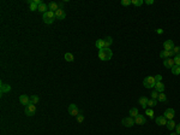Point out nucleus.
Returning <instances> with one entry per match:
<instances>
[{
    "mask_svg": "<svg viewBox=\"0 0 180 135\" xmlns=\"http://www.w3.org/2000/svg\"><path fill=\"white\" fill-rule=\"evenodd\" d=\"M112 57H113V52L111 48L103 47V48H101V50H99V58L101 60H103V62L109 60Z\"/></svg>",
    "mask_w": 180,
    "mask_h": 135,
    "instance_id": "nucleus-1",
    "label": "nucleus"
},
{
    "mask_svg": "<svg viewBox=\"0 0 180 135\" xmlns=\"http://www.w3.org/2000/svg\"><path fill=\"white\" fill-rule=\"evenodd\" d=\"M55 18V12H52V11H47V12L43 13V22L46 24H52L54 22Z\"/></svg>",
    "mask_w": 180,
    "mask_h": 135,
    "instance_id": "nucleus-2",
    "label": "nucleus"
},
{
    "mask_svg": "<svg viewBox=\"0 0 180 135\" xmlns=\"http://www.w3.org/2000/svg\"><path fill=\"white\" fill-rule=\"evenodd\" d=\"M155 85H156V81L154 76H146L145 79L143 80V86L145 88H154Z\"/></svg>",
    "mask_w": 180,
    "mask_h": 135,
    "instance_id": "nucleus-3",
    "label": "nucleus"
},
{
    "mask_svg": "<svg viewBox=\"0 0 180 135\" xmlns=\"http://www.w3.org/2000/svg\"><path fill=\"white\" fill-rule=\"evenodd\" d=\"M24 112H25V115H27V116H34L35 112H36V105L30 103L29 105H27V106H25Z\"/></svg>",
    "mask_w": 180,
    "mask_h": 135,
    "instance_id": "nucleus-4",
    "label": "nucleus"
},
{
    "mask_svg": "<svg viewBox=\"0 0 180 135\" xmlns=\"http://www.w3.org/2000/svg\"><path fill=\"white\" fill-rule=\"evenodd\" d=\"M121 123H123V126L127 127V128H131L132 126L136 124V123H134V118H132V117H125V118H123Z\"/></svg>",
    "mask_w": 180,
    "mask_h": 135,
    "instance_id": "nucleus-5",
    "label": "nucleus"
},
{
    "mask_svg": "<svg viewBox=\"0 0 180 135\" xmlns=\"http://www.w3.org/2000/svg\"><path fill=\"white\" fill-rule=\"evenodd\" d=\"M68 113H70L71 116H76V117L79 115V110H78V107L76 106L75 104H71V105L68 106Z\"/></svg>",
    "mask_w": 180,
    "mask_h": 135,
    "instance_id": "nucleus-6",
    "label": "nucleus"
},
{
    "mask_svg": "<svg viewBox=\"0 0 180 135\" xmlns=\"http://www.w3.org/2000/svg\"><path fill=\"white\" fill-rule=\"evenodd\" d=\"M174 115H175V111H174V109H167V110L165 111V113H163V116L166 117V119L167 121H171V119L174 118Z\"/></svg>",
    "mask_w": 180,
    "mask_h": 135,
    "instance_id": "nucleus-7",
    "label": "nucleus"
},
{
    "mask_svg": "<svg viewBox=\"0 0 180 135\" xmlns=\"http://www.w3.org/2000/svg\"><path fill=\"white\" fill-rule=\"evenodd\" d=\"M172 56H175V54H174V52H173V50L172 51H161V52H160V57H161V58H163V59H167V58H171Z\"/></svg>",
    "mask_w": 180,
    "mask_h": 135,
    "instance_id": "nucleus-8",
    "label": "nucleus"
},
{
    "mask_svg": "<svg viewBox=\"0 0 180 135\" xmlns=\"http://www.w3.org/2000/svg\"><path fill=\"white\" fill-rule=\"evenodd\" d=\"M174 48V42L172 40H167L163 42V50L165 51H172Z\"/></svg>",
    "mask_w": 180,
    "mask_h": 135,
    "instance_id": "nucleus-9",
    "label": "nucleus"
},
{
    "mask_svg": "<svg viewBox=\"0 0 180 135\" xmlns=\"http://www.w3.org/2000/svg\"><path fill=\"white\" fill-rule=\"evenodd\" d=\"M155 122H156L157 126H166L168 121L166 119L165 116H158V117H156V118H155Z\"/></svg>",
    "mask_w": 180,
    "mask_h": 135,
    "instance_id": "nucleus-10",
    "label": "nucleus"
},
{
    "mask_svg": "<svg viewBox=\"0 0 180 135\" xmlns=\"http://www.w3.org/2000/svg\"><path fill=\"white\" fill-rule=\"evenodd\" d=\"M65 17H66L65 10L59 9V10H56L55 11V18L56 19H65Z\"/></svg>",
    "mask_w": 180,
    "mask_h": 135,
    "instance_id": "nucleus-11",
    "label": "nucleus"
},
{
    "mask_svg": "<svg viewBox=\"0 0 180 135\" xmlns=\"http://www.w3.org/2000/svg\"><path fill=\"white\" fill-rule=\"evenodd\" d=\"M163 65H165L166 68H168V69H172V68L175 65L174 59H173V58H167V59H165V60H163Z\"/></svg>",
    "mask_w": 180,
    "mask_h": 135,
    "instance_id": "nucleus-12",
    "label": "nucleus"
},
{
    "mask_svg": "<svg viewBox=\"0 0 180 135\" xmlns=\"http://www.w3.org/2000/svg\"><path fill=\"white\" fill-rule=\"evenodd\" d=\"M19 101H21V104H23V105H29L30 104V97H28V95L25 94H22L21 97H19Z\"/></svg>",
    "mask_w": 180,
    "mask_h": 135,
    "instance_id": "nucleus-13",
    "label": "nucleus"
},
{
    "mask_svg": "<svg viewBox=\"0 0 180 135\" xmlns=\"http://www.w3.org/2000/svg\"><path fill=\"white\" fill-rule=\"evenodd\" d=\"M146 122V119L144 116H142V115H138V116L134 118V123L136 124H139V126H142V124H144V123Z\"/></svg>",
    "mask_w": 180,
    "mask_h": 135,
    "instance_id": "nucleus-14",
    "label": "nucleus"
},
{
    "mask_svg": "<svg viewBox=\"0 0 180 135\" xmlns=\"http://www.w3.org/2000/svg\"><path fill=\"white\" fill-rule=\"evenodd\" d=\"M48 10L52 11V12H55L56 10H59V4L54 3V1H50V3L48 4Z\"/></svg>",
    "mask_w": 180,
    "mask_h": 135,
    "instance_id": "nucleus-15",
    "label": "nucleus"
},
{
    "mask_svg": "<svg viewBox=\"0 0 180 135\" xmlns=\"http://www.w3.org/2000/svg\"><path fill=\"white\" fill-rule=\"evenodd\" d=\"M154 88H155V91L158 92V93H163V91H165V85L162 82H156V85Z\"/></svg>",
    "mask_w": 180,
    "mask_h": 135,
    "instance_id": "nucleus-16",
    "label": "nucleus"
},
{
    "mask_svg": "<svg viewBox=\"0 0 180 135\" xmlns=\"http://www.w3.org/2000/svg\"><path fill=\"white\" fill-rule=\"evenodd\" d=\"M10 91H11V86L10 85H5V83L0 85V92L1 93H9Z\"/></svg>",
    "mask_w": 180,
    "mask_h": 135,
    "instance_id": "nucleus-17",
    "label": "nucleus"
},
{
    "mask_svg": "<svg viewBox=\"0 0 180 135\" xmlns=\"http://www.w3.org/2000/svg\"><path fill=\"white\" fill-rule=\"evenodd\" d=\"M148 100H149V99H148V98L146 97H142V98H139V104L140 105H142V107L143 109H146V106H148Z\"/></svg>",
    "mask_w": 180,
    "mask_h": 135,
    "instance_id": "nucleus-18",
    "label": "nucleus"
},
{
    "mask_svg": "<svg viewBox=\"0 0 180 135\" xmlns=\"http://www.w3.org/2000/svg\"><path fill=\"white\" fill-rule=\"evenodd\" d=\"M28 4H29V10L30 11H36L38 9V6L34 3V0H28Z\"/></svg>",
    "mask_w": 180,
    "mask_h": 135,
    "instance_id": "nucleus-19",
    "label": "nucleus"
},
{
    "mask_svg": "<svg viewBox=\"0 0 180 135\" xmlns=\"http://www.w3.org/2000/svg\"><path fill=\"white\" fill-rule=\"evenodd\" d=\"M37 11H40V12H42V13L47 12V11H49V10H48V5H46L44 3H42L41 5H38Z\"/></svg>",
    "mask_w": 180,
    "mask_h": 135,
    "instance_id": "nucleus-20",
    "label": "nucleus"
},
{
    "mask_svg": "<svg viewBox=\"0 0 180 135\" xmlns=\"http://www.w3.org/2000/svg\"><path fill=\"white\" fill-rule=\"evenodd\" d=\"M103 41H105V47L109 48L111 47V45L113 44V39L111 38V36H107V38L103 39Z\"/></svg>",
    "mask_w": 180,
    "mask_h": 135,
    "instance_id": "nucleus-21",
    "label": "nucleus"
},
{
    "mask_svg": "<svg viewBox=\"0 0 180 135\" xmlns=\"http://www.w3.org/2000/svg\"><path fill=\"white\" fill-rule=\"evenodd\" d=\"M138 115H139V112H138V109H137V107H132L130 110V116L132 117V118H136Z\"/></svg>",
    "mask_w": 180,
    "mask_h": 135,
    "instance_id": "nucleus-22",
    "label": "nucleus"
},
{
    "mask_svg": "<svg viewBox=\"0 0 180 135\" xmlns=\"http://www.w3.org/2000/svg\"><path fill=\"white\" fill-rule=\"evenodd\" d=\"M95 46H96V48H99V50H101V48L105 47V41H103V39L97 40L96 42H95Z\"/></svg>",
    "mask_w": 180,
    "mask_h": 135,
    "instance_id": "nucleus-23",
    "label": "nucleus"
},
{
    "mask_svg": "<svg viewBox=\"0 0 180 135\" xmlns=\"http://www.w3.org/2000/svg\"><path fill=\"white\" fill-rule=\"evenodd\" d=\"M171 71H172L173 75H180V66L179 65H174L171 69Z\"/></svg>",
    "mask_w": 180,
    "mask_h": 135,
    "instance_id": "nucleus-24",
    "label": "nucleus"
},
{
    "mask_svg": "<svg viewBox=\"0 0 180 135\" xmlns=\"http://www.w3.org/2000/svg\"><path fill=\"white\" fill-rule=\"evenodd\" d=\"M166 126H167V128L169 129V130H172V129H174L175 127H177V124H175V122H174L173 119H171V121H168V122H167Z\"/></svg>",
    "mask_w": 180,
    "mask_h": 135,
    "instance_id": "nucleus-25",
    "label": "nucleus"
},
{
    "mask_svg": "<svg viewBox=\"0 0 180 135\" xmlns=\"http://www.w3.org/2000/svg\"><path fill=\"white\" fill-rule=\"evenodd\" d=\"M157 100H158V101H161V103H166V101H167V97H166L165 93H158Z\"/></svg>",
    "mask_w": 180,
    "mask_h": 135,
    "instance_id": "nucleus-26",
    "label": "nucleus"
},
{
    "mask_svg": "<svg viewBox=\"0 0 180 135\" xmlns=\"http://www.w3.org/2000/svg\"><path fill=\"white\" fill-rule=\"evenodd\" d=\"M65 60L66 62H73L75 60V57H73V54L72 53H65Z\"/></svg>",
    "mask_w": 180,
    "mask_h": 135,
    "instance_id": "nucleus-27",
    "label": "nucleus"
},
{
    "mask_svg": "<svg viewBox=\"0 0 180 135\" xmlns=\"http://www.w3.org/2000/svg\"><path fill=\"white\" fill-rule=\"evenodd\" d=\"M156 105H157V100H156V99H149V100H148V106H149L150 109L156 106Z\"/></svg>",
    "mask_w": 180,
    "mask_h": 135,
    "instance_id": "nucleus-28",
    "label": "nucleus"
},
{
    "mask_svg": "<svg viewBox=\"0 0 180 135\" xmlns=\"http://www.w3.org/2000/svg\"><path fill=\"white\" fill-rule=\"evenodd\" d=\"M38 100H40V98H38L37 95H31L30 97V103L31 104H35V105H36V104L38 103Z\"/></svg>",
    "mask_w": 180,
    "mask_h": 135,
    "instance_id": "nucleus-29",
    "label": "nucleus"
},
{
    "mask_svg": "<svg viewBox=\"0 0 180 135\" xmlns=\"http://www.w3.org/2000/svg\"><path fill=\"white\" fill-rule=\"evenodd\" d=\"M145 115L149 116L150 118H154V110L152 109H145Z\"/></svg>",
    "mask_w": 180,
    "mask_h": 135,
    "instance_id": "nucleus-30",
    "label": "nucleus"
},
{
    "mask_svg": "<svg viewBox=\"0 0 180 135\" xmlns=\"http://www.w3.org/2000/svg\"><path fill=\"white\" fill-rule=\"evenodd\" d=\"M131 1H132V4H133L134 6H142L143 3H144L143 0H131Z\"/></svg>",
    "mask_w": 180,
    "mask_h": 135,
    "instance_id": "nucleus-31",
    "label": "nucleus"
},
{
    "mask_svg": "<svg viewBox=\"0 0 180 135\" xmlns=\"http://www.w3.org/2000/svg\"><path fill=\"white\" fill-rule=\"evenodd\" d=\"M173 59H174V63H175V65H179L180 66V53L179 54H175V57H174Z\"/></svg>",
    "mask_w": 180,
    "mask_h": 135,
    "instance_id": "nucleus-32",
    "label": "nucleus"
},
{
    "mask_svg": "<svg viewBox=\"0 0 180 135\" xmlns=\"http://www.w3.org/2000/svg\"><path fill=\"white\" fill-rule=\"evenodd\" d=\"M131 4H132L131 0H121V5H123V6H128Z\"/></svg>",
    "mask_w": 180,
    "mask_h": 135,
    "instance_id": "nucleus-33",
    "label": "nucleus"
},
{
    "mask_svg": "<svg viewBox=\"0 0 180 135\" xmlns=\"http://www.w3.org/2000/svg\"><path fill=\"white\" fill-rule=\"evenodd\" d=\"M157 98H158V92L152 91L151 92V99H157Z\"/></svg>",
    "mask_w": 180,
    "mask_h": 135,
    "instance_id": "nucleus-34",
    "label": "nucleus"
},
{
    "mask_svg": "<svg viewBox=\"0 0 180 135\" xmlns=\"http://www.w3.org/2000/svg\"><path fill=\"white\" fill-rule=\"evenodd\" d=\"M173 52H174V54H179L180 53V46H174Z\"/></svg>",
    "mask_w": 180,
    "mask_h": 135,
    "instance_id": "nucleus-35",
    "label": "nucleus"
},
{
    "mask_svg": "<svg viewBox=\"0 0 180 135\" xmlns=\"http://www.w3.org/2000/svg\"><path fill=\"white\" fill-rule=\"evenodd\" d=\"M77 121H78V123H82L84 121V116L83 115H81V113H79V115H78L77 116Z\"/></svg>",
    "mask_w": 180,
    "mask_h": 135,
    "instance_id": "nucleus-36",
    "label": "nucleus"
},
{
    "mask_svg": "<svg viewBox=\"0 0 180 135\" xmlns=\"http://www.w3.org/2000/svg\"><path fill=\"white\" fill-rule=\"evenodd\" d=\"M155 77V81L156 82H161L162 81V76L161 75H156V76H154Z\"/></svg>",
    "mask_w": 180,
    "mask_h": 135,
    "instance_id": "nucleus-37",
    "label": "nucleus"
},
{
    "mask_svg": "<svg viewBox=\"0 0 180 135\" xmlns=\"http://www.w3.org/2000/svg\"><path fill=\"white\" fill-rule=\"evenodd\" d=\"M175 129H177V134H178V135H180V123L178 124L177 127H175Z\"/></svg>",
    "mask_w": 180,
    "mask_h": 135,
    "instance_id": "nucleus-38",
    "label": "nucleus"
},
{
    "mask_svg": "<svg viewBox=\"0 0 180 135\" xmlns=\"http://www.w3.org/2000/svg\"><path fill=\"white\" fill-rule=\"evenodd\" d=\"M145 4H148V5H152V4H154V0H146Z\"/></svg>",
    "mask_w": 180,
    "mask_h": 135,
    "instance_id": "nucleus-39",
    "label": "nucleus"
},
{
    "mask_svg": "<svg viewBox=\"0 0 180 135\" xmlns=\"http://www.w3.org/2000/svg\"><path fill=\"white\" fill-rule=\"evenodd\" d=\"M163 33V30L162 29H157V34H162Z\"/></svg>",
    "mask_w": 180,
    "mask_h": 135,
    "instance_id": "nucleus-40",
    "label": "nucleus"
},
{
    "mask_svg": "<svg viewBox=\"0 0 180 135\" xmlns=\"http://www.w3.org/2000/svg\"><path fill=\"white\" fill-rule=\"evenodd\" d=\"M171 135H178V134H177V133H173V134H171Z\"/></svg>",
    "mask_w": 180,
    "mask_h": 135,
    "instance_id": "nucleus-41",
    "label": "nucleus"
}]
</instances>
